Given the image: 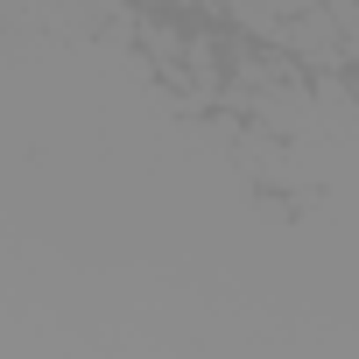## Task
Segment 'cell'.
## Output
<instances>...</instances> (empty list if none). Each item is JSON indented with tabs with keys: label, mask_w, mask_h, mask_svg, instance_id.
Listing matches in <instances>:
<instances>
[{
	"label": "cell",
	"mask_w": 359,
	"mask_h": 359,
	"mask_svg": "<svg viewBox=\"0 0 359 359\" xmlns=\"http://www.w3.org/2000/svg\"><path fill=\"white\" fill-rule=\"evenodd\" d=\"M345 78H352V92H359V64H352V71H345Z\"/></svg>",
	"instance_id": "obj_1"
}]
</instances>
